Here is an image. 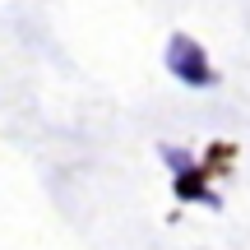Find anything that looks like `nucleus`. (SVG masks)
Here are the masks:
<instances>
[{
  "mask_svg": "<svg viewBox=\"0 0 250 250\" xmlns=\"http://www.w3.org/2000/svg\"><path fill=\"white\" fill-rule=\"evenodd\" d=\"M167 70L176 74L186 88H213V83H218V70L208 65L204 46H199L195 37H186V33H171V42H167Z\"/></svg>",
  "mask_w": 250,
  "mask_h": 250,
  "instance_id": "nucleus-1",
  "label": "nucleus"
}]
</instances>
